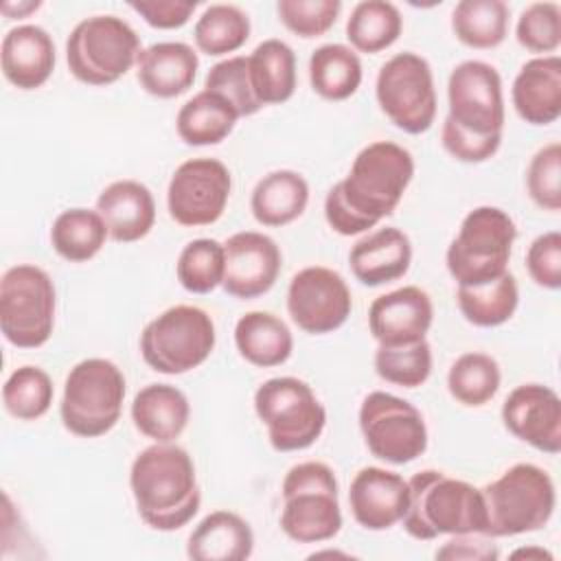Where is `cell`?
Here are the masks:
<instances>
[{"label": "cell", "mask_w": 561, "mask_h": 561, "mask_svg": "<svg viewBox=\"0 0 561 561\" xmlns=\"http://www.w3.org/2000/svg\"><path fill=\"white\" fill-rule=\"evenodd\" d=\"M526 186L530 199L550 213L561 208V145H543L528 164Z\"/></svg>", "instance_id": "cell-44"}, {"label": "cell", "mask_w": 561, "mask_h": 561, "mask_svg": "<svg viewBox=\"0 0 561 561\" xmlns=\"http://www.w3.org/2000/svg\"><path fill=\"white\" fill-rule=\"evenodd\" d=\"M55 42L37 24L13 26L2 37V75L18 90L42 88L55 70Z\"/></svg>", "instance_id": "cell-21"}, {"label": "cell", "mask_w": 561, "mask_h": 561, "mask_svg": "<svg viewBox=\"0 0 561 561\" xmlns=\"http://www.w3.org/2000/svg\"><path fill=\"white\" fill-rule=\"evenodd\" d=\"M414 175L412 153L390 140L366 145L344 180L324 197L327 224L344 237L362 234L392 215Z\"/></svg>", "instance_id": "cell-1"}, {"label": "cell", "mask_w": 561, "mask_h": 561, "mask_svg": "<svg viewBox=\"0 0 561 561\" xmlns=\"http://www.w3.org/2000/svg\"><path fill=\"white\" fill-rule=\"evenodd\" d=\"M53 379L37 366L15 368L2 386L4 408L20 421H35L44 416L53 403Z\"/></svg>", "instance_id": "cell-39"}, {"label": "cell", "mask_w": 561, "mask_h": 561, "mask_svg": "<svg viewBox=\"0 0 561 561\" xmlns=\"http://www.w3.org/2000/svg\"><path fill=\"white\" fill-rule=\"evenodd\" d=\"M515 112L530 125H550L561 116V59L541 55L526 61L511 90Z\"/></svg>", "instance_id": "cell-23"}, {"label": "cell", "mask_w": 561, "mask_h": 561, "mask_svg": "<svg viewBox=\"0 0 561 561\" xmlns=\"http://www.w3.org/2000/svg\"><path fill=\"white\" fill-rule=\"evenodd\" d=\"M232 178L228 167L217 158H191L182 162L167 188V208L180 226H210L228 204Z\"/></svg>", "instance_id": "cell-15"}, {"label": "cell", "mask_w": 561, "mask_h": 561, "mask_svg": "<svg viewBox=\"0 0 561 561\" xmlns=\"http://www.w3.org/2000/svg\"><path fill=\"white\" fill-rule=\"evenodd\" d=\"M280 528L298 543L333 539L342 528L337 480L329 465L307 460L294 465L283 478Z\"/></svg>", "instance_id": "cell-5"}, {"label": "cell", "mask_w": 561, "mask_h": 561, "mask_svg": "<svg viewBox=\"0 0 561 561\" xmlns=\"http://www.w3.org/2000/svg\"><path fill=\"white\" fill-rule=\"evenodd\" d=\"M530 278L546 289L561 287V234L557 230L539 234L526 250Z\"/></svg>", "instance_id": "cell-46"}, {"label": "cell", "mask_w": 561, "mask_h": 561, "mask_svg": "<svg viewBox=\"0 0 561 561\" xmlns=\"http://www.w3.org/2000/svg\"><path fill=\"white\" fill-rule=\"evenodd\" d=\"M375 96L390 123L408 134L427 131L436 118L432 68L425 57L412 50L397 53L381 64Z\"/></svg>", "instance_id": "cell-12"}, {"label": "cell", "mask_w": 561, "mask_h": 561, "mask_svg": "<svg viewBox=\"0 0 561 561\" xmlns=\"http://www.w3.org/2000/svg\"><path fill=\"white\" fill-rule=\"evenodd\" d=\"M508 15L502 0H460L451 11V28L471 48H495L508 33Z\"/></svg>", "instance_id": "cell-36"}, {"label": "cell", "mask_w": 561, "mask_h": 561, "mask_svg": "<svg viewBox=\"0 0 561 561\" xmlns=\"http://www.w3.org/2000/svg\"><path fill=\"white\" fill-rule=\"evenodd\" d=\"M359 55L344 44H322L309 57V81L327 101H344L362 85Z\"/></svg>", "instance_id": "cell-32"}, {"label": "cell", "mask_w": 561, "mask_h": 561, "mask_svg": "<svg viewBox=\"0 0 561 561\" xmlns=\"http://www.w3.org/2000/svg\"><path fill=\"white\" fill-rule=\"evenodd\" d=\"M206 90H213L221 94L241 116H252L261 110V103L256 101L250 83V72H248V57L234 55L228 57L219 64H215L204 81Z\"/></svg>", "instance_id": "cell-42"}, {"label": "cell", "mask_w": 561, "mask_h": 561, "mask_svg": "<svg viewBox=\"0 0 561 561\" xmlns=\"http://www.w3.org/2000/svg\"><path fill=\"white\" fill-rule=\"evenodd\" d=\"M436 559H465V561H495L497 548L491 543V537L480 533L451 535V539L436 550Z\"/></svg>", "instance_id": "cell-49"}, {"label": "cell", "mask_w": 561, "mask_h": 561, "mask_svg": "<svg viewBox=\"0 0 561 561\" xmlns=\"http://www.w3.org/2000/svg\"><path fill=\"white\" fill-rule=\"evenodd\" d=\"M504 427L543 454L561 451V399L541 383H522L502 403Z\"/></svg>", "instance_id": "cell-18"}, {"label": "cell", "mask_w": 561, "mask_h": 561, "mask_svg": "<svg viewBox=\"0 0 561 561\" xmlns=\"http://www.w3.org/2000/svg\"><path fill=\"white\" fill-rule=\"evenodd\" d=\"M353 298L340 272L311 265L296 272L287 287V311L291 320L311 335L340 329L351 316Z\"/></svg>", "instance_id": "cell-16"}, {"label": "cell", "mask_w": 561, "mask_h": 561, "mask_svg": "<svg viewBox=\"0 0 561 561\" xmlns=\"http://www.w3.org/2000/svg\"><path fill=\"white\" fill-rule=\"evenodd\" d=\"M486 511V537H515L543 528L557 506L554 482L533 462L508 467L480 489Z\"/></svg>", "instance_id": "cell-4"}, {"label": "cell", "mask_w": 561, "mask_h": 561, "mask_svg": "<svg viewBox=\"0 0 561 561\" xmlns=\"http://www.w3.org/2000/svg\"><path fill=\"white\" fill-rule=\"evenodd\" d=\"M127 383L123 370L103 357L75 364L64 383L59 414L64 427L81 438L107 434L121 419Z\"/></svg>", "instance_id": "cell-6"}, {"label": "cell", "mask_w": 561, "mask_h": 561, "mask_svg": "<svg viewBox=\"0 0 561 561\" xmlns=\"http://www.w3.org/2000/svg\"><path fill=\"white\" fill-rule=\"evenodd\" d=\"M458 309L476 327H500L517 309L519 289L515 276L506 270L502 276L482 285H458Z\"/></svg>", "instance_id": "cell-33"}, {"label": "cell", "mask_w": 561, "mask_h": 561, "mask_svg": "<svg viewBox=\"0 0 561 561\" xmlns=\"http://www.w3.org/2000/svg\"><path fill=\"white\" fill-rule=\"evenodd\" d=\"M55 285L46 270L18 263L0 280V331L18 348L44 346L55 327Z\"/></svg>", "instance_id": "cell-11"}, {"label": "cell", "mask_w": 561, "mask_h": 561, "mask_svg": "<svg viewBox=\"0 0 561 561\" xmlns=\"http://www.w3.org/2000/svg\"><path fill=\"white\" fill-rule=\"evenodd\" d=\"M39 7H42L39 0H22V2H11V0H7V2L0 4V9H2V13H4L7 18H24V15L37 11Z\"/></svg>", "instance_id": "cell-50"}, {"label": "cell", "mask_w": 561, "mask_h": 561, "mask_svg": "<svg viewBox=\"0 0 561 561\" xmlns=\"http://www.w3.org/2000/svg\"><path fill=\"white\" fill-rule=\"evenodd\" d=\"M217 342L213 318L193 305H175L140 333L145 364L162 375H182L204 364Z\"/></svg>", "instance_id": "cell-9"}, {"label": "cell", "mask_w": 561, "mask_h": 561, "mask_svg": "<svg viewBox=\"0 0 561 561\" xmlns=\"http://www.w3.org/2000/svg\"><path fill=\"white\" fill-rule=\"evenodd\" d=\"M195 44L202 53L219 57L239 50L250 37V18L237 4L217 2L204 9L193 26Z\"/></svg>", "instance_id": "cell-37"}, {"label": "cell", "mask_w": 561, "mask_h": 561, "mask_svg": "<svg viewBox=\"0 0 561 561\" xmlns=\"http://www.w3.org/2000/svg\"><path fill=\"white\" fill-rule=\"evenodd\" d=\"M517 42L530 53H554L561 44V7L557 2H533L517 18Z\"/></svg>", "instance_id": "cell-43"}, {"label": "cell", "mask_w": 561, "mask_h": 561, "mask_svg": "<svg viewBox=\"0 0 561 561\" xmlns=\"http://www.w3.org/2000/svg\"><path fill=\"white\" fill-rule=\"evenodd\" d=\"M136 430L153 443H173L188 425L191 405L186 394L171 383H149L131 401Z\"/></svg>", "instance_id": "cell-26"}, {"label": "cell", "mask_w": 561, "mask_h": 561, "mask_svg": "<svg viewBox=\"0 0 561 561\" xmlns=\"http://www.w3.org/2000/svg\"><path fill=\"white\" fill-rule=\"evenodd\" d=\"M237 121V110L221 94L204 88L180 107L175 129L186 145L206 147L226 140Z\"/></svg>", "instance_id": "cell-31"}, {"label": "cell", "mask_w": 561, "mask_h": 561, "mask_svg": "<svg viewBox=\"0 0 561 561\" xmlns=\"http://www.w3.org/2000/svg\"><path fill=\"white\" fill-rule=\"evenodd\" d=\"M359 430L368 451L390 465L412 462L427 449L423 414L410 401L383 390L364 397Z\"/></svg>", "instance_id": "cell-13"}, {"label": "cell", "mask_w": 561, "mask_h": 561, "mask_svg": "<svg viewBox=\"0 0 561 561\" xmlns=\"http://www.w3.org/2000/svg\"><path fill=\"white\" fill-rule=\"evenodd\" d=\"M254 410L267 427L270 445L276 451H300L311 447L324 425L327 410L298 377H272L254 392Z\"/></svg>", "instance_id": "cell-10"}, {"label": "cell", "mask_w": 561, "mask_h": 561, "mask_svg": "<svg viewBox=\"0 0 561 561\" xmlns=\"http://www.w3.org/2000/svg\"><path fill=\"white\" fill-rule=\"evenodd\" d=\"M443 147L449 156H454L460 162H484L495 156L500 149L502 138H480L462 131L456 127L449 118L443 121V131H440Z\"/></svg>", "instance_id": "cell-47"}, {"label": "cell", "mask_w": 561, "mask_h": 561, "mask_svg": "<svg viewBox=\"0 0 561 561\" xmlns=\"http://www.w3.org/2000/svg\"><path fill=\"white\" fill-rule=\"evenodd\" d=\"M375 370L383 381L394 386H423L432 373V348L427 340L410 344H379L375 351Z\"/></svg>", "instance_id": "cell-41"}, {"label": "cell", "mask_w": 561, "mask_h": 561, "mask_svg": "<svg viewBox=\"0 0 561 561\" xmlns=\"http://www.w3.org/2000/svg\"><path fill=\"white\" fill-rule=\"evenodd\" d=\"M199 68V57L184 42H156L140 50L136 59V77L145 92L158 99L184 94Z\"/></svg>", "instance_id": "cell-24"}, {"label": "cell", "mask_w": 561, "mask_h": 561, "mask_svg": "<svg viewBox=\"0 0 561 561\" xmlns=\"http://www.w3.org/2000/svg\"><path fill=\"white\" fill-rule=\"evenodd\" d=\"M517 228L497 206L469 210L447 248L445 263L458 285H482L506 272Z\"/></svg>", "instance_id": "cell-7"}, {"label": "cell", "mask_w": 561, "mask_h": 561, "mask_svg": "<svg viewBox=\"0 0 561 561\" xmlns=\"http://www.w3.org/2000/svg\"><path fill=\"white\" fill-rule=\"evenodd\" d=\"M449 118L456 127L480 138H502L504 94L500 72L480 59L458 64L447 81Z\"/></svg>", "instance_id": "cell-14"}, {"label": "cell", "mask_w": 561, "mask_h": 561, "mask_svg": "<svg viewBox=\"0 0 561 561\" xmlns=\"http://www.w3.org/2000/svg\"><path fill=\"white\" fill-rule=\"evenodd\" d=\"M403 28V18L397 4L386 0H362L353 7L346 20V37L353 50L375 55L392 46Z\"/></svg>", "instance_id": "cell-35"}, {"label": "cell", "mask_w": 561, "mask_h": 561, "mask_svg": "<svg viewBox=\"0 0 561 561\" xmlns=\"http://www.w3.org/2000/svg\"><path fill=\"white\" fill-rule=\"evenodd\" d=\"M140 50V37L131 24L116 15L85 18L66 39L68 70L88 85L118 81L136 66Z\"/></svg>", "instance_id": "cell-8"}, {"label": "cell", "mask_w": 561, "mask_h": 561, "mask_svg": "<svg viewBox=\"0 0 561 561\" xmlns=\"http://www.w3.org/2000/svg\"><path fill=\"white\" fill-rule=\"evenodd\" d=\"M500 381L502 375L497 362L491 355L478 351L462 353L447 373L449 394L467 408L489 403L500 390Z\"/></svg>", "instance_id": "cell-38"}, {"label": "cell", "mask_w": 561, "mask_h": 561, "mask_svg": "<svg viewBox=\"0 0 561 561\" xmlns=\"http://www.w3.org/2000/svg\"><path fill=\"white\" fill-rule=\"evenodd\" d=\"M248 72L256 101L278 105L294 96L296 90V55L283 39H265L248 55Z\"/></svg>", "instance_id": "cell-30"}, {"label": "cell", "mask_w": 561, "mask_h": 561, "mask_svg": "<svg viewBox=\"0 0 561 561\" xmlns=\"http://www.w3.org/2000/svg\"><path fill=\"white\" fill-rule=\"evenodd\" d=\"M129 489L140 519L162 533L186 526L202 504L193 458L173 443H153L134 458Z\"/></svg>", "instance_id": "cell-2"}, {"label": "cell", "mask_w": 561, "mask_h": 561, "mask_svg": "<svg viewBox=\"0 0 561 561\" xmlns=\"http://www.w3.org/2000/svg\"><path fill=\"white\" fill-rule=\"evenodd\" d=\"M340 0H278L276 13L280 22L300 37H320L337 20Z\"/></svg>", "instance_id": "cell-45"}, {"label": "cell", "mask_w": 561, "mask_h": 561, "mask_svg": "<svg viewBox=\"0 0 561 561\" xmlns=\"http://www.w3.org/2000/svg\"><path fill=\"white\" fill-rule=\"evenodd\" d=\"M309 204L307 180L291 169L263 175L252 188L250 210L261 226L278 228L298 219Z\"/></svg>", "instance_id": "cell-28"}, {"label": "cell", "mask_w": 561, "mask_h": 561, "mask_svg": "<svg viewBox=\"0 0 561 561\" xmlns=\"http://www.w3.org/2000/svg\"><path fill=\"white\" fill-rule=\"evenodd\" d=\"M96 210L107 232L118 243H134L147 237L156 224L151 191L138 180H116L96 197Z\"/></svg>", "instance_id": "cell-22"}, {"label": "cell", "mask_w": 561, "mask_h": 561, "mask_svg": "<svg viewBox=\"0 0 561 561\" xmlns=\"http://www.w3.org/2000/svg\"><path fill=\"white\" fill-rule=\"evenodd\" d=\"M226 270L224 243L215 239H195L178 256L175 274L180 285L191 294H208L221 285Z\"/></svg>", "instance_id": "cell-40"}, {"label": "cell", "mask_w": 561, "mask_h": 561, "mask_svg": "<svg viewBox=\"0 0 561 561\" xmlns=\"http://www.w3.org/2000/svg\"><path fill=\"white\" fill-rule=\"evenodd\" d=\"M408 489L410 500L401 522L410 537L430 541L440 535H484L486 511L478 486L425 469L408 480Z\"/></svg>", "instance_id": "cell-3"}, {"label": "cell", "mask_w": 561, "mask_h": 561, "mask_svg": "<svg viewBox=\"0 0 561 561\" xmlns=\"http://www.w3.org/2000/svg\"><path fill=\"white\" fill-rule=\"evenodd\" d=\"M434 307L416 285H405L377 296L368 307V329L379 344H410L425 340Z\"/></svg>", "instance_id": "cell-20"}, {"label": "cell", "mask_w": 561, "mask_h": 561, "mask_svg": "<svg viewBox=\"0 0 561 561\" xmlns=\"http://www.w3.org/2000/svg\"><path fill=\"white\" fill-rule=\"evenodd\" d=\"M412 263V243L394 226L379 228L359 239L348 252L353 276L368 287H379L401 278Z\"/></svg>", "instance_id": "cell-25"}, {"label": "cell", "mask_w": 561, "mask_h": 561, "mask_svg": "<svg viewBox=\"0 0 561 561\" xmlns=\"http://www.w3.org/2000/svg\"><path fill=\"white\" fill-rule=\"evenodd\" d=\"M250 524L232 511H213L188 535L186 554L193 561H245L252 557Z\"/></svg>", "instance_id": "cell-27"}, {"label": "cell", "mask_w": 561, "mask_h": 561, "mask_svg": "<svg viewBox=\"0 0 561 561\" xmlns=\"http://www.w3.org/2000/svg\"><path fill=\"white\" fill-rule=\"evenodd\" d=\"M107 237L110 232L103 217L99 210L90 208H68L57 215L50 228L55 252L70 263H83L96 256Z\"/></svg>", "instance_id": "cell-34"}, {"label": "cell", "mask_w": 561, "mask_h": 561, "mask_svg": "<svg viewBox=\"0 0 561 561\" xmlns=\"http://www.w3.org/2000/svg\"><path fill=\"white\" fill-rule=\"evenodd\" d=\"M511 557L513 559H548V561H552V554L543 548H519Z\"/></svg>", "instance_id": "cell-51"}, {"label": "cell", "mask_w": 561, "mask_h": 561, "mask_svg": "<svg viewBox=\"0 0 561 561\" xmlns=\"http://www.w3.org/2000/svg\"><path fill=\"white\" fill-rule=\"evenodd\" d=\"M197 0H134L129 7L153 28H180L197 9Z\"/></svg>", "instance_id": "cell-48"}, {"label": "cell", "mask_w": 561, "mask_h": 561, "mask_svg": "<svg viewBox=\"0 0 561 561\" xmlns=\"http://www.w3.org/2000/svg\"><path fill=\"white\" fill-rule=\"evenodd\" d=\"M239 355L259 368L280 366L294 351L289 327L270 311H248L234 324Z\"/></svg>", "instance_id": "cell-29"}, {"label": "cell", "mask_w": 561, "mask_h": 561, "mask_svg": "<svg viewBox=\"0 0 561 561\" xmlns=\"http://www.w3.org/2000/svg\"><path fill=\"white\" fill-rule=\"evenodd\" d=\"M224 254L226 270L221 287L234 298L250 300L267 294L280 274V248L263 232H234L224 243Z\"/></svg>", "instance_id": "cell-17"}, {"label": "cell", "mask_w": 561, "mask_h": 561, "mask_svg": "<svg viewBox=\"0 0 561 561\" xmlns=\"http://www.w3.org/2000/svg\"><path fill=\"white\" fill-rule=\"evenodd\" d=\"M410 500L408 480L397 471L364 467L348 489V506L355 522L366 530H388L405 515Z\"/></svg>", "instance_id": "cell-19"}]
</instances>
